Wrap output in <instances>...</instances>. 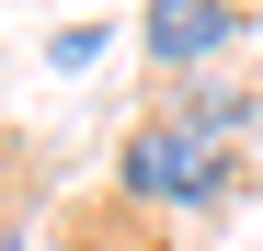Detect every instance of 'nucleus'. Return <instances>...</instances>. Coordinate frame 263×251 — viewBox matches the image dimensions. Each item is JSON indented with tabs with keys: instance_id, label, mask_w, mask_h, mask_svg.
<instances>
[{
	"instance_id": "1",
	"label": "nucleus",
	"mask_w": 263,
	"mask_h": 251,
	"mask_svg": "<svg viewBox=\"0 0 263 251\" xmlns=\"http://www.w3.org/2000/svg\"><path fill=\"white\" fill-rule=\"evenodd\" d=\"M240 137H252V92H195L160 126H138L115 172H126L138 205H217L240 183Z\"/></svg>"
},
{
	"instance_id": "2",
	"label": "nucleus",
	"mask_w": 263,
	"mask_h": 251,
	"mask_svg": "<svg viewBox=\"0 0 263 251\" xmlns=\"http://www.w3.org/2000/svg\"><path fill=\"white\" fill-rule=\"evenodd\" d=\"M138 34H149V57H217V46H240V12L229 0H160Z\"/></svg>"
}]
</instances>
